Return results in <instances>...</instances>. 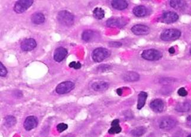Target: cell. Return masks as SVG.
I'll use <instances>...</instances> for the list:
<instances>
[{
    "instance_id": "cell-1",
    "label": "cell",
    "mask_w": 191,
    "mask_h": 137,
    "mask_svg": "<svg viewBox=\"0 0 191 137\" xmlns=\"http://www.w3.org/2000/svg\"><path fill=\"white\" fill-rule=\"evenodd\" d=\"M57 19L61 24L65 26H70L74 22V16L68 11H60L57 16Z\"/></svg>"
},
{
    "instance_id": "cell-2",
    "label": "cell",
    "mask_w": 191,
    "mask_h": 137,
    "mask_svg": "<svg viewBox=\"0 0 191 137\" xmlns=\"http://www.w3.org/2000/svg\"><path fill=\"white\" fill-rule=\"evenodd\" d=\"M110 55L108 50L105 48H98L92 54V59L96 63H100L108 58Z\"/></svg>"
},
{
    "instance_id": "cell-3",
    "label": "cell",
    "mask_w": 191,
    "mask_h": 137,
    "mask_svg": "<svg viewBox=\"0 0 191 137\" xmlns=\"http://www.w3.org/2000/svg\"><path fill=\"white\" fill-rule=\"evenodd\" d=\"M181 31L177 29H168L161 34L160 38L166 41H174L181 37Z\"/></svg>"
},
{
    "instance_id": "cell-4",
    "label": "cell",
    "mask_w": 191,
    "mask_h": 137,
    "mask_svg": "<svg viewBox=\"0 0 191 137\" xmlns=\"http://www.w3.org/2000/svg\"><path fill=\"white\" fill-rule=\"evenodd\" d=\"M142 57L148 61H157L162 57V54L155 49L144 50L142 54Z\"/></svg>"
},
{
    "instance_id": "cell-5",
    "label": "cell",
    "mask_w": 191,
    "mask_h": 137,
    "mask_svg": "<svg viewBox=\"0 0 191 137\" xmlns=\"http://www.w3.org/2000/svg\"><path fill=\"white\" fill-rule=\"evenodd\" d=\"M33 0H19L16 2L14 10L18 14H21L27 10L33 4Z\"/></svg>"
},
{
    "instance_id": "cell-6",
    "label": "cell",
    "mask_w": 191,
    "mask_h": 137,
    "mask_svg": "<svg viewBox=\"0 0 191 137\" xmlns=\"http://www.w3.org/2000/svg\"><path fill=\"white\" fill-rule=\"evenodd\" d=\"M75 84L71 81H65L56 87V91L59 94H65L70 92L74 88Z\"/></svg>"
},
{
    "instance_id": "cell-7",
    "label": "cell",
    "mask_w": 191,
    "mask_h": 137,
    "mask_svg": "<svg viewBox=\"0 0 191 137\" xmlns=\"http://www.w3.org/2000/svg\"><path fill=\"white\" fill-rule=\"evenodd\" d=\"M127 20L123 17L110 18L106 21V26L109 27L122 28L127 24Z\"/></svg>"
},
{
    "instance_id": "cell-8",
    "label": "cell",
    "mask_w": 191,
    "mask_h": 137,
    "mask_svg": "<svg viewBox=\"0 0 191 137\" xmlns=\"http://www.w3.org/2000/svg\"><path fill=\"white\" fill-rule=\"evenodd\" d=\"M179 19V16L175 12L172 11H166L163 13L161 17V20L166 24H171L173 23Z\"/></svg>"
},
{
    "instance_id": "cell-9",
    "label": "cell",
    "mask_w": 191,
    "mask_h": 137,
    "mask_svg": "<svg viewBox=\"0 0 191 137\" xmlns=\"http://www.w3.org/2000/svg\"><path fill=\"white\" fill-rule=\"evenodd\" d=\"M37 46V43L34 39L28 38L23 40L21 43V50L24 51H30Z\"/></svg>"
},
{
    "instance_id": "cell-10",
    "label": "cell",
    "mask_w": 191,
    "mask_h": 137,
    "mask_svg": "<svg viewBox=\"0 0 191 137\" xmlns=\"http://www.w3.org/2000/svg\"><path fill=\"white\" fill-rule=\"evenodd\" d=\"M176 121L172 118L166 117L163 118L159 122V127L165 130H169L175 126Z\"/></svg>"
},
{
    "instance_id": "cell-11",
    "label": "cell",
    "mask_w": 191,
    "mask_h": 137,
    "mask_svg": "<svg viewBox=\"0 0 191 137\" xmlns=\"http://www.w3.org/2000/svg\"><path fill=\"white\" fill-rule=\"evenodd\" d=\"M132 31L133 34L136 35H147L150 32V28L147 26L142 25V24H137L132 28Z\"/></svg>"
},
{
    "instance_id": "cell-12",
    "label": "cell",
    "mask_w": 191,
    "mask_h": 137,
    "mask_svg": "<svg viewBox=\"0 0 191 137\" xmlns=\"http://www.w3.org/2000/svg\"><path fill=\"white\" fill-rule=\"evenodd\" d=\"M37 118L34 116H28L24 122V127L27 131H30L37 127Z\"/></svg>"
},
{
    "instance_id": "cell-13",
    "label": "cell",
    "mask_w": 191,
    "mask_h": 137,
    "mask_svg": "<svg viewBox=\"0 0 191 137\" xmlns=\"http://www.w3.org/2000/svg\"><path fill=\"white\" fill-rule=\"evenodd\" d=\"M68 54V51L64 47L56 48L54 52V59L57 62H61L64 60Z\"/></svg>"
},
{
    "instance_id": "cell-14",
    "label": "cell",
    "mask_w": 191,
    "mask_h": 137,
    "mask_svg": "<svg viewBox=\"0 0 191 137\" xmlns=\"http://www.w3.org/2000/svg\"><path fill=\"white\" fill-rule=\"evenodd\" d=\"M164 102L160 99H156L150 103V108L156 112H162L164 110Z\"/></svg>"
},
{
    "instance_id": "cell-15",
    "label": "cell",
    "mask_w": 191,
    "mask_h": 137,
    "mask_svg": "<svg viewBox=\"0 0 191 137\" xmlns=\"http://www.w3.org/2000/svg\"><path fill=\"white\" fill-rule=\"evenodd\" d=\"M108 84L105 81H96L91 85V87L96 91H104L108 89Z\"/></svg>"
},
{
    "instance_id": "cell-16",
    "label": "cell",
    "mask_w": 191,
    "mask_h": 137,
    "mask_svg": "<svg viewBox=\"0 0 191 137\" xmlns=\"http://www.w3.org/2000/svg\"><path fill=\"white\" fill-rule=\"evenodd\" d=\"M112 7L117 10H123L127 8V2L124 0H114L111 2Z\"/></svg>"
},
{
    "instance_id": "cell-17",
    "label": "cell",
    "mask_w": 191,
    "mask_h": 137,
    "mask_svg": "<svg viewBox=\"0 0 191 137\" xmlns=\"http://www.w3.org/2000/svg\"><path fill=\"white\" fill-rule=\"evenodd\" d=\"M122 78L124 81H129V82H133L137 81L140 78V75L138 73L133 71L127 72L126 73L123 74Z\"/></svg>"
},
{
    "instance_id": "cell-18",
    "label": "cell",
    "mask_w": 191,
    "mask_h": 137,
    "mask_svg": "<svg viewBox=\"0 0 191 137\" xmlns=\"http://www.w3.org/2000/svg\"><path fill=\"white\" fill-rule=\"evenodd\" d=\"M175 110L180 112H188L191 110V103L186 101L179 102L176 106Z\"/></svg>"
},
{
    "instance_id": "cell-19",
    "label": "cell",
    "mask_w": 191,
    "mask_h": 137,
    "mask_svg": "<svg viewBox=\"0 0 191 137\" xmlns=\"http://www.w3.org/2000/svg\"><path fill=\"white\" fill-rule=\"evenodd\" d=\"M31 20L35 24H41L45 21V17L41 12H35L31 17Z\"/></svg>"
},
{
    "instance_id": "cell-20",
    "label": "cell",
    "mask_w": 191,
    "mask_h": 137,
    "mask_svg": "<svg viewBox=\"0 0 191 137\" xmlns=\"http://www.w3.org/2000/svg\"><path fill=\"white\" fill-rule=\"evenodd\" d=\"M119 120L116 119L113 120L111 122V128L109 130L108 132L110 134H118L121 131V128L119 125Z\"/></svg>"
},
{
    "instance_id": "cell-21",
    "label": "cell",
    "mask_w": 191,
    "mask_h": 137,
    "mask_svg": "<svg viewBox=\"0 0 191 137\" xmlns=\"http://www.w3.org/2000/svg\"><path fill=\"white\" fill-rule=\"evenodd\" d=\"M133 14L138 17H144L147 14V9L143 5H138L134 8L133 10Z\"/></svg>"
},
{
    "instance_id": "cell-22",
    "label": "cell",
    "mask_w": 191,
    "mask_h": 137,
    "mask_svg": "<svg viewBox=\"0 0 191 137\" xmlns=\"http://www.w3.org/2000/svg\"><path fill=\"white\" fill-rule=\"evenodd\" d=\"M147 98V94L145 92H140L138 96V103L137 108L138 110L142 109L143 107Z\"/></svg>"
},
{
    "instance_id": "cell-23",
    "label": "cell",
    "mask_w": 191,
    "mask_h": 137,
    "mask_svg": "<svg viewBox=\"0 0 191 137\" xmlns=\"http://www.w3.org/2000/svg\"><path fill=\"white\" fill-rule=\"evenodd\" d=\"M94 37L95 32L90 30H85L82 34V39L86 42H90L92 41Z\"/></svg>"
},
{
    "instance_id": "cell-24",
    "label": "cell",
    "mask_w": 191,
    "mask_h": 137,
    "mask_svg": "<svg viewBox=\"0 0 191 137\" xmlns=\"http://www.w3.org/2000/svg\"><path fill=\"white\" fill-rule=\"evenodd\" d=\"M170 5L176 10H180L185 8L186 2L184 1L181 0H172L170 1Z\"/></svg>"
},
{
    "instance_id": "cell-25",
    "label": "cell",
    "mask_w": 191,
    "mask_h": 137,
    "mask_svg": "<svg viewBox=\"0 0 191 137\" xmlns=\"http://www.w3.org/2000/svg\"><path fill=\"white\" fill-rule=\"evenodd\" d=\"M93 16L98 20H102L104 18L105 11L101 8L96 7L93 11Z\"/></svg>"
},
{
    "instance_id": "cell-26",
    "label": "cell",
    "mask_w": 191,
    "mask_h": 137,
    "mask_svg": "<svg viewBox=\"0 0 191 137\" xmlns=\"http://www.w3.org/2000/svg\"><path fill=\"white\" fill-rule=\"evenodd\" d=\"M146 131V128L144 127H139L134 129L132 131V134L134 137H139L143 135Z\"/></svg>"
},
{
    "instance_id": "cell-27",
    "label": "cell",
    "mask_w": 191,
    "mask_h": 137,
    "mask_svg": "<svg viewBox=\"0 0 191 137\" xmlns=\"http://www.w3.org/2000/svg\"><path fill=\"white\" fill-rule=\"evenodd\" d=\"M16 118L14 116H7L5 118V125L7 127H13L16 124Z\"/></svg>"
},
{
    "instance_id": "cell-28",
    "label": "cell",
    "mask_w": 191,
    "mask_h": 137,
    "mask_svg": "<svg viewBox=\"0 0 191 137\" xmlns=\"http://www.w3.org/2000/svg\"><path fill=\"white\" fill-rule=\"evenodd\" d=\"M7 70L2 63H0V76L5 77L7 74Z\"/></svg>"
},
{
    "instance_id": "cell-29",
    "label": "cell",
    "mask_w": 191,
    "mask_h": 137,
    "mask_svg": "<svg viewBox=\"0 0 191 137\" xmlns=\"http://www.w3.org/2000/svg\"><path fill=\"white\" fill-rule=\"evenodd\" d=\"M68 125L64 123H60L57 125V130L59 132H62L68 128Z\"/></svg>"
},
{
    "instance_id": "cell-30",
    "label": "cell",
    "mask_w": 191,
    "mask_h": 137,
    "mask_svg": "<svg viewBox=\"0 0 191 137\" xmlns=\"http://www.w3.org/2000/svg\"><path fill=\"white\" fill-rule=\"evenodd\" d=\"M69 66L70 68H74L76 69H78L81 68V64L79 62L76 63L75 61H73V62H71L69 64Z\"/></svg>"
},
{
    "instance_id": "cell-31",
    "label": "cell",
    "mask_w": 191,
    "mask_h": 137,
    "mask_svg": "<svg viewBox=\"0 0 191 137\" xmlns=\"http://www.w3.org/2000/svg\"><path fill=\"white\" fill-rule=\"evenodd\" d=\"M178 94L182 96V97H185L188 95V92L186 91V90L184 88H181L178 91Z\"/></svg>"
},
{
    "instance_id": "cell-32",
    "label": "cell",
    "mask_w": 191,
    "mask_h": 137,
    "mask_svg": "<svg viewBox=\"0 0 191 137\" xmlns=\"http://www.w3.org/2000/svg\"><path fill=\"white\" fill-rule=\"evenodd\" d=\"M109 45L111 47H120L121 46H122V44L120 42H110Z\"/></svg>"
},
{
    "instance_id": "cell-33",
    "label": "cell",
    "mask_w": 191,
    "mask_h": 137,
    "mask_svg": "<svg viewBox=\"0 0 191 137\" xmlns=\"http://www.w3.org/2000/svg\"><path fill=\"white\" fill-rule=\"evenodd\" d=\"M169 52L170 54H174L175 52V48L173 47H170V48H169Z\"/></svg>"
},
{
    "instance_id": "cell-34",
    "label": "cell",
    "mask_w": 191,
    "mask_h": 137,
    "mask_svg": "<svg viewBox=\"0 0 191 137\" xmlns=\"http://www.w3.org/2000/svg\"><path fill=\"white\" fill-rule=\"evenodd\" d=\"M117 94H118L119 95H122V89H121V88H118V89L117 90Z\"/></svg>"
},
{
    "instance_id": "cell-35",
    "label": "cell",
    "mask_w": 191,
    "mask_h": 137,
    "mask_svg": "<svg viewBox=\"0 0 191 137\" xmlns=\"http://www.w3.org/2000/svg\"><path fill=\"white\" fill-rule=\"evenodd\" d=\"M188 137H191V134H190L189 135H188Z\"/></svg>"
},
{
    "instance_id": "cell-36",
    "label": "cell",
    "mask_w": 191,
    "mask_h": 137,
    "mask_svg": "<svg viewBox=\"0 0 191 137\" xmlns=\"http://www.w3.org/2000/svg\"></svg>"
}]
</instances>
